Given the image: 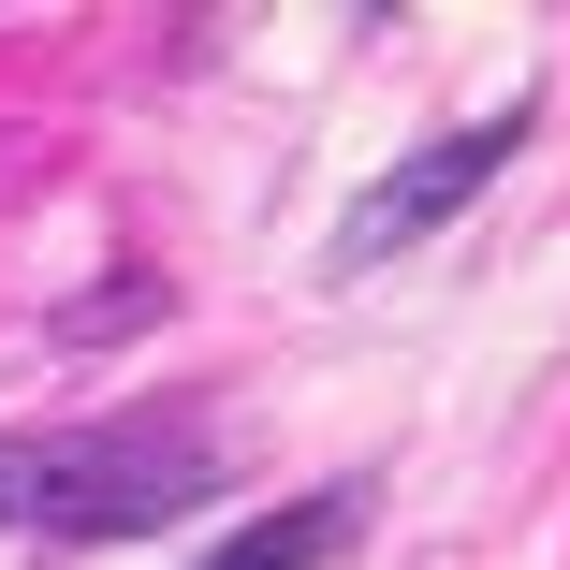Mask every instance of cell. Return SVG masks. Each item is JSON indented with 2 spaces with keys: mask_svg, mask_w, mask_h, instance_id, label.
<instances>
[{
  "mask_svg": "<svg viewBox=\"0 0 570 570\" xmlns=\"http://www.w3.org/2000/svg\"><path fill=\"white\" fill-rule=\"evenodd\" d=\"M219 483V424L205 410H118L73 439H0V527L30 541H147Z\"/></svg>",
  "mask_w": 570,
  "mask_h": 570,
  "instance_id": "1",
  "label": "cell"
},
{
  "mask_svg": "<svg viewBox=\"0 0 570 570\" xmlns=\"http://www.w3.org/2000/svg\"><path fill=\"white\" fill-rule=\"evenodd\" d=\"M512 147H527V118L498 102V118H469L453 147H424V161H395V176H381V190L352 205V235H336V264H395V249H410V235H439V219L469 205V190H483V176H498Z\"/></svg>",
  "mask_w": 570,
  "mask_h": 570,
  "instance_id": "2",
  "label": "cell"
},
{
  "mask_svg": "<svg viewBox=\"0 0 570 570\" xmlns=\"http://www.w3.org/2000/svg\"><path fill=\"white\" fill-rule=\"evenodd\" d=\"M352 527H366V498H293V512H264L235 541H205V570H322Z\"/></svg>",
  "mask_w": 570,
  "mask_h": 570,
  "instance_id": "3",
  "label": "cell"
}]
</instances>
